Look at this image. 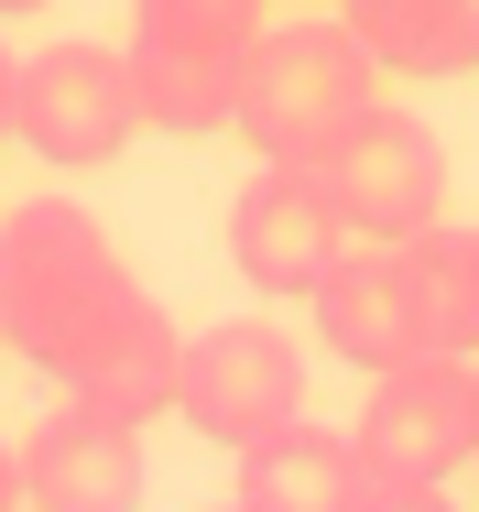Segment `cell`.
Segmentation results:
<instances>
[{
  "label": "cell",
  "mask_w": 479,
  "mask_h": 512,
  "mask_svg": "<svg viewBox=\"0 0 479 512\" xmlns=\"http://www.w3.org/2000/svg\"><path fill=\"white\" fill-rule=\"evenodd\" d=\"M153 295L142 273L120 262V240L98 229V207L77 197H11L0 218V327L11 349L44 371V382H98L142 327H153Z\"/></svg>",
  "instance_id": "1"
},
{
  "label": "cell",
  "mask_w": 479,
  "mask_h": 512,
  "mask_svg": "<svg viewBox=\"0 0 479 512\" xmlns=\"http://www.w3.org/2000/svg\"><path fill=\"white\" fill-rule=\"evenodd\" d=\"M33 11H55V0H0V22H33Z\"/></svg>",
  "instance_id": "19"
},
{
  "label": "cell",
  "mask_w": 479,
  "mask_h": 512,
  "mask_svg": "<svg viewBox=\"0 0 479 512\" xmlns=\"http://www.w3.org/2000/svg\"><path fill=\"white\" fill-rule=\"evenodd\" d=\"M22 502V458H11V436H0V512Z\"/></svg>",
  "instance_id": "17"
},
{
  "label": "cell",
  "mask_w": 479,
  "mask_h": 512,
  "mask_svg": "<svg viewBox=\"0 0 479 512\" xmlns=\"http://www.w3.org/2000/svg\"><path fill=\"white\" fill-rule=\"evenodd\" d=\"M11 88H22V66H11V44H0V142H11Z\"/></svg>",
  "instance_id": "16"
},
{
  "label": "cell",
  "mask_w": 479,
  "mask_h": 512,
  "mask_svg": "<svg viewBox=\"0 0 479 512\" xmlns=\"http://www.w3.org/2000/svg\"><path fill=\"white\" fill-rule=\"evenodd\" d=\"M305 316H316V349L349 360L360 382L425 349V316H414V284H403V251H392V240H349L338 273L305 295Z\"/></svg>",
  "instance_id": "10"
},
{
  "label": "cell",
  "mask_w": 479,
  "mask_h": 512,
  "mask_svg": "<svg viewBox=\"0 0 479 512\" xmlns=\"http://www.w3.org/2000/svg\"><path fill=\"white\" fill-rule=\"evenodd\" d=\"M327 186H338V218L360 240H414L447 218V142L414 120V109H371L338 153H327Z\"/></svg>",
  "instance_id": "8"
},
{
  "label": "cell",
  "mask_w": 479,
  "mask_h": 512,
  "mask_svg": "<svg viewBox=\"0 0 479 512\" xmlns=\"http://www.w3.org/2000/svg\"><path fill=\"white\" fill-rule=\"evenodd\" d=\"M229 512H240V502H229Z\"/></svg>",
  "instance_id": "22"
},
{
  "label": "cell",
  "mask_w": 479,
  "mask_h": 512,
  "mask_svg": "<svg viewBox=\"0 0 479 512\" xmlns=\"http://www.w3.org/2000/svg\"><path fill=\"white\" fill-rule=\"evenodd\" d=\"M371 109H382V66L360 55V33L338 11H294V22H262L229 131L251 142V164H327Z\"/></svg>",
  "instance_id": "2"
},
{
  "label": "cell",
  "mask_w": 479,
  "mask_h": 512,
  "mask_svg": "<svg viewBox=\"0 0 479 512\" xmlns=\"http://www.w3.org/2000/svg\"><path fill=\"white\" fill-rule=\"evenodd\" d=\"M142 120V77L120 44H44L22 55V88H11V142L55 175H88V164H120Z\"/></svg>",
  "instance_id": "4"
},
{
  "label": "cell",
  "mask_w": 479,
  "mask_h": 512,
  "mask_svg": "<svg viewBox=\"0 0 479 512\" xmlns=\"http://www.w3.org/2000/svg\"><path fill=\"white\" fill-rule=\"evenodd\" d=\"M229 502H240V512H360V502H371V458H360V436H327V425L294 414L284 436L240 447Z\"/></svg>",
  "instance_id": "11"
},
{
  "label": "cell",
  "mask_w": 479,
  "mask_h": 512,
  "mask_svg": "<svg viewBox=\"0 0 479 512\" xmlns=\"http://www.w3.org/2000/svg\"><path fill=\"white\" fill-rule=\"evenodd\" d=\"M360 512H458V502H447V491H414V480H371Z\"/></svg>",
  "instance_id": "15"
},
{
  "label": "cell",
  "mask_w": 479,
  "mask_h": 512,
  "mask_svg": "<svg viewBox=\"0 0 479 512\" xmlns=\"http://www.w3.org/2000/svg\"><path fill=\"white\" fill-rule=\"evenodd\" d=\"M273 0H131V77H142V120L207 142L240 120V77H251V44H262Z\"/></svg>",
  "instance_id": "3"
},
{
  "label": "cell",
  "mask_w": 479,
  "mask_h": 512,
  "mask_svg": "<svg viewBox=\"0 0 479 512\" xmlns=\"http://www.w3.org/2000/svg\"><path fill=\"white\" fill-rule=\"evenodd\" d=\"M11 512H44V502H11Z\"/></svg>",
  "instance_id": "20"
},
{
  "label": "cell",
  "mask_w": 479,
  "mask_h": 512,
  "mask_svg": "<svg viewBox=\"0 0 479 512\" xmlns=\"http://www.w3.org/2000/svg\"><path fill=\"white\" fill-rule=\"evenodd\" d=\"M11 458H22V502H44V512H142V491H153L142 425H109L77 393L44 414V425H22Z\"/></svg>",
  "instance_id": "9"
},
{
  "label": "cell",
  "mask_w": 479,
  "mask_h": 512,
  "mask_svg": "<svg viewBox=\"0 0 479 512\" xmlns=\"http://www.w3.org/2000/svg\"><path fill=\"white\" fill-rule=\"evenodd\" d=\"M360 458L371 480H414V491H447L469 469V360L458 349H414L371 371V404H360Z\"/></svg>",
  "instance_id": "7"
},
{
  "label": "cell",
  "mask_w": 479,
  "mask_h": 512,
  "mask_svg": "<svg viewBox=\"0 0 479 512\" xmlns=\"http://www.w3.org/2000/svg\"><path fill=\"white\" fill-rule=\"evenodd\" d=\"M338 22L360 33V55L382 77H403V88L479 77V0H338Z\"/></svg>",
  "instance_id": "12"
},
{
  "label": "cell",
  "mask_w": 479,
  "mask_h": 512,
  "mask_svg": "<svg viewBox=\"0 0 479 512\" xmlns=\"http://www.w3.org/2000/svg\"><path fill=\"white\" fill-rule=\"evenodd\" d=\"M0 349H11V327H0Z\"/></svg>",
  "instance_id": "21"
},
{
  "label": "cell",
  "mask_w": 479,
  "mask_h": 512,
  "mask_svg": "<svg viewBox=\"0 0 479 512\" xmlns=\"http://www.w3.org/2000/svg\"><path fill=\"white\" fill-rule=\"evenodd\" d=\"M175 414L218 458L284 436L294 414H305V338H294L284 316H218V327H196L186 338V404Z\"/></svg>",
  "instance_id": "5"
},
{
  "label": "cell",
  "mask_w": 479,
  "mask_h": 512,
  "mask_svg": "<svg viewBox=\"0 0 479 512\" xmlns=\"http://www.w3.org/2000/svg\"><path fill=\"white\" fill-rule=\"evenodd\" d=\"M403 284H414V316H425V349L479 360V229L469 218L414 229L403 240Z\"/></svg>",
  "instance_id": "13"
},
{
  "label": "cell",
  "mask_w": 479,
  "mask_h": 512,
  "mask_svg": "<svg viewBox=\"0 0 479 512\" xmlns=\"http://www.w3.org/2000/svg\"><path fill=\"white\" fill-rule=\"evenodd\" d=\"M469 480H479V360H469Z\"/></svg>",
  "instance_id": "18"
},
{
  "label": "cell",
  "mask_w": 479,
  "mask_h": 512,
  "mask_svg": "<svg viewBox=\"0 0 479 512\" xmlns=\"http://www.w3.org/2000/svg\"><path fill=\"white\" fill-rule=\"evenodd\" d=\"M349 240H360V229L338 218L327 164H251L240 197H229V273H240L251 295H273V306H305V295L338 273Z\"/></svg>",
  "instance_id": "6"
},
{
  "label": "cell",
  "mask_w": 479,
  "mask_h": 512,
  "mask_svg": "<svg viewBox=\"0 0 479 512\" xmlns=\"http://www.w3.org/2000/svg\"><path fill=\"white\" fill-rule=\"evenodd\" d=\"M77 404H98L109 425H153V414L186 404V338H175V316H153L98 382H77Z\"/></svg>",
  "instance_id": "14"
}]
</instances>
